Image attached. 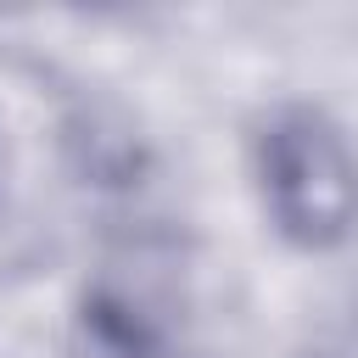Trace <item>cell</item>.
I'll use <instances>...</instances> for the list:
<instances>
[{
  "label": "cell",
  "instance_id": "obj_1",
  "mask_svg": "<svg viewBox=\"0 0 358 358\" xmlns=\"http://www.w3.org/2000/svg\"><path fill=\"white\" fill-rule=\"evenodd\" d=\"M246 162L257 207L291 252L330 257L358 241V140L319 101H274L252 123Z\"/></svg>",
  "mask_w": 358,
  "mask_h": 358
}]
</instances>
